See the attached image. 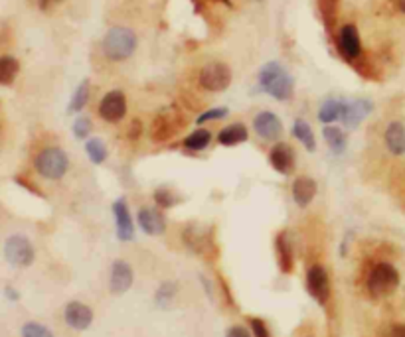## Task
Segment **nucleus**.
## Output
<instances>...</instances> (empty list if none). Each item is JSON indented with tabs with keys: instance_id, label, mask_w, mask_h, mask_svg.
Masks as SVG:
<instances>
[{
	"instance_id": "nucleus-1",
	"label": "nucleus",
	"mask_w": 405,
	"mask_h": 337,
	"mask_svg": "<svg viewBox=\"0 0 405 337\" xmlns=\"http://www.w3.org/2000/svg\"><path fill=\"white\" fill-rule=\"evenodd\" d=\"M259 85L267 95L275 97L277 101H289L295 91V81L289 71L277 61H269L261 68Z\"/></svg>"
},
{
	"instance_id": "nucleus-2",
	"label": "nucleus",
	"mask_w": 405,
	"mask_h": 337,
	"mask_svg": "<svg viewBox=\"0 0 405 337\" xmlns=\"http://www.w3.org/2000/svg\"><path fill=\"white\" fill-rule=\"evenodd\" d=\"M137 50V34L125 26L111 28L103 38V52L111 61H125Z\"/></svg>"
},
{
	"instance_id": "nucleus-3",
	"label": "nucleus",
	"mask_w": 405,
	"mask_h": 337,
	"mask_svg": "<svg viewBox=\"0 0 405 337\" xmlns=\"http://www.w3.org/2000/svg\"><path fill=\"white\" fill-rule=\"evenodd\" d=\"M34 166H36L38 174L42 178L59 180V178L66 176V172L70 168V158H68V154L61 148L52 146V148H43L42 152L36 156Z\"/></svg>"
},
{
	"instance_id": "nucleus-4",
	"label": "nucleus",
	"mask_w": 405,
	"mask_h": 337,
	"mask_svg": "<svg viewBox=\"0 0 405 337\" xmlns=\"http://www.w3.org/2000/svg\"><path fill=\"white\" fill-rule=\"evenodd\" d=\"M399 286V272L390 263H379L368 276V290L374 298L391 294Z\"/></svg>"
},
{
	"instance_id": "nucleus-5",
	"label": "nucleus",
	"mask_w": 405,
	"mask_h": 337,
	"mask_svg": "<svg viewBox=\"0 0 405 337\" xmlns=\"http://www.w3.org/2000/svg\"><path fill=\"white\" fill-rule=\"evenodd\" d=\"M198 81L202 85L204 89L212 91V93H217V91H226L230 83H232V70L226 65V63H219V61H214V63H208L204 65L202 71H200V77Z\"/></svg>"
},
{
	"instance_id": "nucleus-6",
	"label": "nucleus",
	"mask_w": 405,
	"mask_h": 337,
	"mask_svg": "<svg viewBox=\"0 0 405 337\" xmlns=\"http://www.w3.org/2000/svg\"><path fill=\"white\" fill-rule=\"evenodd\" d=\"M4 256L6 261L18 268H26L34 263V247L26 237L22 235H12L4 245Z\"/></svg>"
},
{
	"instance_id": "nucleus-7",
	"label": "nucleus",
	"mask_w": 405,
	"mask_h": 337,
	"mask_svg": "<svg viewBox=\"0 0 405 337\" xmlns=\"http://www.w3.org/2000/svg\"><path fill=\"white\" fill-rule=\"evenodd\" d=\"M306 290L308 294L313 296L320 306H324L330 298V278H328V272L326 268L315 265V267L308 268L306 272Z\"/></svg>"
},
{
	"instance_id": "nucleus-8",
	"label": "nucleus",
	"mask_w": 405,
	"mask_h": 337,
	"mask_svg": "<svg viewBox=\"0 0 405 337\" xmlns=\"http://www.w3.org/2000/svg\"><path fill=\"white\" fill-rule=\"evenodd\" d=\"M336 45H338L340 56L348 59V61L360 57V54H362V42H360L358 28L354 24L342 26L340 32H338V38H336Z\"/></svg>"
},
{
	"instance_id": "nucleus-9",
	"label": "nucleus",
	"mask_w": 405,
	"mask_h": 337,
	"mask_svg": "<svg viewBox=\"0 0 405 337\" xmlns=\"http://www.w3.org/2000/svg\"><path fill=\"white\" fill-rule=\"evenodd\" d=\"M99 114L103 121L119 123L127 114V99L121 91H111L99 103Z\"/></svg>"
},
{
	"instance_id": "nucleus-10",
	"label": "nucleus",
	"mask_w": 405,
	"mask_h": 337,
	"mask_svg": "<svg viewBox=\"0 0 405 337\" xmlns=\"http://www.w3.org/2000/svg\"><path fill=\"white\" fill-rule=\"evenodd\" d=\"M132 280H135V274H132V268H130L129 263H125V261H115L113 267H111L109 290L117 296L125 294V292H129L130 290Z\"/></svg>"
},
{
	"instance_id": "nucleus-11",
	"label": "nucleus",
	"mask_w": 405,
	"mask_h": 337,
	"mask_svg": "<svg viewBox=\"0 0 405 337\" xmlns=\"http://www.w3.org/2000/svg\"><path fill=\"white\" fill-rule=\"evenodd\" d=\"M253 130L257 132V136L263 141H277L283 132V125L279 121L275 112L263 111L255 116L253 121Z\"/></svg>"
},
{
	"instance_id": "nucleus-12",
	"label": "nucleus",
	"mask_w": 405,
	"mask_h": 337,
	"mask_svg": "<svg viewBox=\"0 0 405 337\" xmlns=\"http://www.w3.org/2000/svg\"><path fill=\"white\" fill-rule=\"evenodd\" d=\"M182 239L186 243V247L192 249L196 254H208L214 251V241L212 237L206 235L202 227L198 225H188L182 233Z\"/></svg>"
},
{
	"instance_id": "nucleus-13",
	"label": "nucleus",
	"mask_w": 405,
	"mask_h": 337,
	"mask_svg": "<svg viewBox=\"0 0 405 337\" xmlns=\"http://www.w3.org/2000/svg\"><path fill=\"white\" fill-rule=\"evenodd\" d=\"M63 318H66V323L72 327V329H77V331H83L87 329L91 322H93V312L89 306L81 304V302H70L66 306V312H63Z\"/></svg>"
},
{
	"instance_id": "nucleus-14",
	"label": "nucleus",
	"mask_w": 405,
	"mask_h": 337,
	"mask_svg": "<svg viewBox=\"0 0 405 337\" xmlns=\"http://www.w3.org/2000/svg\"><path fill=\"white\" fill-rule=\"evenodd\" d=\"M374 103L368 99H356L352 103H344V111H342V121L348 128L358 127L364 119L372 112Z\"/></svg>"
},
{
	"instance_id": "nucleus-15",
	"label": "nucleus",
	"mask_w": 405,
	"mask_h": 337,
	"mask_svg": "<svg viewBox=\"0 0 405 337\" xmlns=\"http://www.w3.org/2000/svg\"><path fill=\"white\" fill-rule=\"evenodd\" d=\"M113 213H115L117 221V237L119 241H132L135 239V225L130 217L129 207L125 199H117L113 203Z\"/></svg>"
},
{
	"instance_id": "nucleus-16",
	"label": "nucleus",
	"mask_w": 405,
	"mask_h": 337,
	"mask_svg": "<svg viewBox=\"0 0 405 337\" xmlns=\"http://www.w3.org/2000/svg\"><path fill=\"white\" fill-rule=\"evenodd\" d=\"M269 162L279 174L287 176L295 168V152L287 142H279L269 152Z\"/></svg>"
},
{
	"instance_id": "nucleus-17",
	"label": "nucleus",
	"mask_w": 405,
	"mask_h": 337,
	"mask_svg": "<svg viewBox=\"0 0 405 337\" xmlns=\"http://www.w3.org/2000/svg\"><path fill=\"white\" fill-rule=\"evenodd\" d=\"M139 225L146 235H162L166 231V219L160 211L152 207H143L139 211Z\"/></svg>"
},
{
	"instance_id": "nucleus-18",
	"label": "nucleus",
	"mask_w": 405,
	"mask_h": 337,
	"mask_svg": "<svg viewBox=\"0 0 405 337\" xmlns=\"http://www.w3.org/2000/svg\"><path fill=\"white\" fill-rule=\"evenodd\" d=\"M317 196V183L308 176H299L293 182V199L299 207H308Z\"/></svg>"
},
{
	"instance_id": "nucleus-19",
	"label": "nucleus",
	"mask_w": 405,
	"mask_h": 337,
	"mask_svg": "<svg viewBox=\"0 0 405 337\" xmlns=\"http://www.w3.org/2000/svg\"><path fill=\"white\" fill-rule=\"evenodd\" d=\"M384 141L386 146L393 156H404L405 154V125L399 121H393L386 128V134H384Z\"/></svg>"
},
{
	"instance_id": "nucleus-20",
	"label": "nucleus",
	"mask_w": 405,
	"mask_h": 337,
	"mask_svg": "<svg viewBox=\"0 0 405 337\" xmlns=\"http://www.w3.org/2000/svg\"><path fill=\"white\" fill-rule=\"evenodd\" d=\"M180 114H166V112H162L159 114V119H155V123H152V139L155 141H166L168 136H172L178 132V123H176V119H178Z\"/></svg>"
},
{
	"instance_id": "nucleus-21",
	"label": "nucleus",
	"mask_w": 405,
	"mask_h": 337,
	"mask_svg": "<svg viewBox=\"0 0 405 337\" xmlns=\"http://www.w3.org/2000/svg\"><path fill=\"white\" fill-rule=\"evenodd\" d=\"M277 254H279V268H281V272L289 274L293 267H295V254H293V247H290V241L287 233H279L277 235Z\"/></svg>"
},
{
	"instance_id": "nucleus-22",
	"label": "nucleus",
	"mask_w": 405,
	"mask_h": 337,
	"mask_svg": "<svg viewBox=\"0 0 405 337\" xmlns=\"http://www.w3.org/2000/svg\"><path fill=\"white\" fill-rule=\"evenodd\" d=\"M247 141V128L244 125H230V127L221 128L217 134V142L224 146H235Z\"/></svg>"
},
{
	"instance_id": "nucleus-23",
	"label": "nucleus",
	"mask_w": 405,
	"mask_h": 337,
	"mask_svg": "<svg viewBox=\"0 0 405 337\" xmlns=\"http://www.w3.org/2000/svg\"><path fill=\"white\" fill-rule=\"evenodd\" d=\"M293 134H295V139L303 144L306 150H315L317 148V141H315V132H313V128L310 125L303 121V119H297L295 121V125H293Z\"/></svg>"
},
{
	"instance_id": "nucleus-24",
	"label": "nucleus",
	"mask_w": 405,
	"mask_h": 337,
	"mask_svg": "<svg viewBox=\"0 0 405 337\" xmlns=\"http://www.w3.org/2000/svg\"><path fill=\"white\" fill-rule=\"evenodd\" d=\"M322 136H324V141H326L328 148L333 150L334 154H342L346 150V134H344V130L328 125L322 130Z\"/></svg>"
},
{
	"instance_id": "nucleus-25",
	"label": "nucleus",
	"mask_w": 405,
	"mask_h": 337,
	"mask_svg": "<svg viewBox=\"0 0 405 337\" xmlns=\"http://www.w3.org/2000/svg\"><path fill=\"white\" fill-rule=\"evenodd\" d=\"M342 111H344V103L342 101H336V99H328L322 103L319 111V119L324 125H330L334 121L342 119Z\"/></svg>"
},
{
	"instance_id": "nucleus-26",
	"label": "nucleus",
	"mask_w": 405,
	"mask_h": 337,
	"mask_svg": "<svg viewBox=\"0 0 405 337\" xmlns=\"http://www.w3.org/2000/svg\"><path fill=\"white\" fill-rule=\"evenodd\" d=\"M20 71L18 59L12 56H0V85H10Z\"/></svg>"
},
{
	"instance_id": "nucleus-27",
	"label": "nucleus",
	"mask_w": 405,
	"mask_h": 337,
	"mask_svg": "<svg viewBox=\"0 0 405 337\" xmlns=\"http://www.w3.org/2000/svg\"><path fill=\"white\" fill-rule=\"evenodd\" d=\"M176 292H178L176 282H162L159 286V290H157V294H155L157 306H159V308H170Z\"/></svg>"
},
{
	"instance_id": "nucleus-28",
	"label": "nucleus",
	"mask_w": 405,
	"mask_h": 337,
	"mask_svg": "<svg viewBox=\"0 0 405 337\" xmlns=\"http://www.w3.org/2000/svg\"><path fill=\"white\" fill-rule=\"evenodd\" d=\"M210 141H212V132L206 130V128H200V130L192 132L188 139L184 141V146L188 150H204V148L210 146Z\"/></svg>"
},
{
	"instance_id": "nucleus-29",
	"label": "nucleus",
	"mask_w": 405,
	"mask_h": 337,
	"mask_svg": "<svg viewBox=\"0 0 405 337\" xmlns=\"http://www.w3.org/2000/svg\"><path fill=\"white\" fill-rule=\"evenodd\" d=\"M89 81H81L79 87L75 89V93H73L72 101H70V107H68V111L70 112H79L83 107L87 105V101H89Z\"/></svg>"
},
{
	"instance_id": "nucleus-30",
	"label": "nucleus",
	"mask_w": 405,
	"mask_h": 337,
	"mask_svg": "<svg viewBox=\"0 0 405 337\" xmlns=\"http://www.w3.org/2000/svg\"><path fill=\"white\" fill-rule=\"evenodd\" d=\"M86 152L93 164H103L107 158V146L101 139H91V141H87Z\"/></svg>"
},
{
	"instance_id": "nucleus-31",
	"label": "nucleus",
	"mask_w": 405,
	"mask_h": 337,
	"mask_svg": "<svg viewBox=\"0 0 405 337\" xmlns=\"http://www.w3.org/2000/svg\"><path fill=\"white\" fill-rule=\"evenodd\" d=\"M319 8L320 14L324 18V24L328 28H333L334 20H336V8H338L336 0H319Z\"/></svg>"
},
{
	"instance_id": "nucleus-32",
	"label": "nucleus",
	"mask_w": 405,
	"mask_h": 337,
	"mask_svg": "<svg viewBox=\"0 0 405 337\" xmlns=\"http://www.w3.org/2000/svg\"><path fill=\"white\" fill-rule=\"evenodd\" d=\"M22 337H54V334L42 323L28 322L22 327Z\"/></svg>"
},
{
	"instance_id": "nucleus-33",
	"label": "nucleus",
	"mask_w": 405,
	"mask_h": 337,
	"mask_svg": "<svg viewBox=\"0 0 405 337\" xmlns=\"http://www.w3.org/2000/svg\"><path fill=\"white\" fill-rule=\"evenodd\" d=\"M91 132V121L87 116H77V121L73 123V134L75 139H87Z\"/></svg>"
},
{
	"instance_id": "nucleus-34",
	"label": "nucleus",
	"mask_w": 405,
	"mask_h": 337,
	"mask_svg": "<svg viewBox=\"0 0 405 337\" xmlns=\"http://www.w3.org/2000/svg\"><path fill=\"white\" fill-rule=\"evenodd\" d=\"M228 109L226 107H221V109H210V111L202 112L198 119H196V123L198 125H204V123H208V121H217V119H224V116H228Z\"/></svg>"
},
{
	"instance_id": "nucleus-35",
	"label": "nucleus",
	"mask_w": 405,
	"mask_h": 337,
	"mask_svg": "<svg viewBox=\"0 0 405 337\" xmlns=\"http://www.w3.org/2000/svg\"><path fill=\"white\" fill-rule=\"evenodd\" d=\"M155 201H157V205H160V207H170V205L176 203L172 192H168V190H157L155 192Z\"/></svg>"
},
{
	"instance_id": "nucleus-36",
	"label": "nucleus",
	"mask_w": 405,
	"mask_h": 337,
	"mask_svg": "<svg viewBox=\"0 0 405 337\" xmlns=\"http://www.w3.org/2000/svg\"><path fill=\"white\" fill-rule=\"evenodd\" d=\"M249 323H251V331H253V336L255 337H271L269 336V329H267V325H265L263 320H259V318H251Z\"/></svg>"
},
{
	"instance_id": "nucleus-37",
	"label": "nucleus",
	"mask_w": 405,
	"mask_h": 337,
	"mask_svg": "<svg viewBox=\"0 0 405 337\" xmlns=\"http://www.w3.org/2000/svg\"><path fill=\"white\" fill-rule=\"evenodd\" d=\"M61 0H38V6H40V10L43 12H50L52 8H56Z\"/></svg>"
},
{
	"instance_id": "nucleus-38",
	"label": "nucleus",
	"mask_w": 405,
	"mask_h": 337,
	"mask_svg": "<svg viewBox=\"0 0 405 337\" xmlns=\"http://www.w3.org/2000/svg\"><path fill=\"white\" fill-rule=\"evenodd\" d=\"M226 337H251V336H249V331H247L246 327H241V325H235V327H232V329L228 331V336Z\"/></svg>"
},
{
	"instance_id": "nucleus-39",
	"label": "nucleus",
	"mask_w": 405,
	"mask_h": 337,
	"mask_svg": "<svg viewBox=\"0 0 405 337\" xmlns=\"http://www.w3.org/2000/svg\"><path fill=\"white\" fill-rule=\"evenodd\" d=\"M388 337H405V323H395L388 331Z\"/></svg>"
},
{
	"instance_id": "nucleus-40",
	"label": "nucleus",
	"mask_w": 405,
	"mask_h": 337,
	"mask_svg": "<svg viewBox=\"0 0 405 337\" xmlns=\"http://www.w3.org/2000/svg\"><path fill=\"white\" fill-rule=\"evenodd\" d=\"M4 296H6L10 302H18V298H20V294L16 292L12 286H6V288H4Z\"/></svg>"
},
{
	"instance_id": "nucleus-41",
	"label": "nucleus",
	"mask_w": 405,
	"mask_h": 337,
	"mask_svg": "<svg viewBox=\"0 0 405 337\" xmlns=\"http://www.w3.org/2000/svg\"><path fill=\"white\" fill-rule=\"evenodd\" d=\"M141 134V123L139 121H132V125H130V132H129V136L135 141L137 136Z\"/></svg>"
},
{
	"instance_id": "nucleus-42",
	"label": "nucleus",
	"mask_w": 405,
	"mask_h": 337,
	"mask_svg": "<svg viewBox=\"0 0 405 337\" xmlns=\"http://www.w3.org/2000/svg\"><path fill=\"white\" fill-rule=\"evenodd\" d=\"M397 8L405 14V0H397Z\"/></svg>"
}]
</instances>
